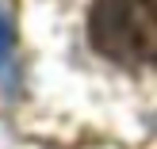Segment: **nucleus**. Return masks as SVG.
I'll use <instances>...</instances> for the list:
<instances>
[{
    "instance_id": "f03ea898",
    "label": "nucleus",
    "mask_w": 157,
    "mask_h": 149,
    "mask_svg": "<svg viewBox=\"0 0 157 149\" xmlns=\"http://www.w3.org/2000/svg\"><path fill=\"white\" fill-rule=\"evenodd\" d=\"M8 50H12V23H8L4 8H0V61L8 58Z\"/></svg>"
},
{
    "instance_id": "f257e3e1",
    "label": "nucleus",
    "mask_w": 157,
    "mask_h": 149,
    "mask_svg": "<svg viewBox=\"0 0 157 149\" xmlns=\"http://www.w3.org/2000/svg\"><path fill=\"white\" fill-rule=\"evenodd\" d=\"M88 38L119 65H157V0H96Z\"/></svg>"
}]
</instances>
